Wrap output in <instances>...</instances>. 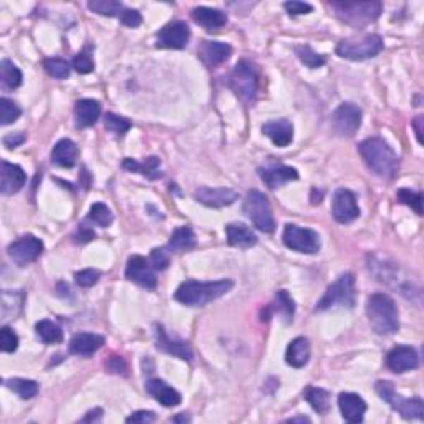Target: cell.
<instances>
[{
  "label": "cell",
  "mask_w": 424,
  "mask_h": 424,
  "mask_svg": "<svg viewBox=\"0 0 424 424\" xmlns=\"http://www.w3.org/2000/svg\"><path fill=\"white\" fill-rule=\"evenodd\" d=\"M192 20L204 28L207 32H216L219 28H223L227 23V15L224 12L218 11V8L209 7H196L191 12Z\"/></svg>",
  "instance_id": "25"
},
{
  "label": "cell",
  "mask_w": 424,
  "mask_h": 424,
  "mask_svg": "<svg viewBox=\"0 0 424 424\" xmlns=\"http://www.w3.org/2000/svg\"><path fill=\"white\" fill-rule=\"evenodd\" d=\"M25 139H27V136L20 131V133L7 135L6 138H4V144H6L8 149H13V148H17V146H20Z\"/></svg>",
  "instance_id": "54"
},
{
  "label": "cell",
  "mask_w": 424,
  "mask_h": 424,
  "mask_svg": "<svg viewBox=\"0 0 424 424\" xmlns=\"http://www.w3.org/2000/svg\"><path fill=\"white\" fill-rule=\"evenodd\" d=\"M290 423H310V418L307 416H297V418H290Z\"/></svg>",
  "instance_id": "58"
},
{
  "label": "cell",
  "mask_w": 424,
  "mask_h": 424,
  "mask_svg": "<svg viewBox=\"0 0 424 424\" xmlns=\"http://www.w3.org/2000/svg\"><path fill=\"white\" fill-rule=\"evenodd\" d=\"M361 110L353 103H342L332 116L333 131L338 136H353L361 126Z\"/></svg>",
  "instance_id": "12"
},
{
  "label": "cell",
  "mask_w": 424,
  "mask_h": 424,
  "mask_svg": "<svg viewBox=\"0 0 424 424\" xmlns=\"http://www.w3.org/2000/svg\"><path fill=\"white\" fill-rule=\"evenodd\" d=\"M154 419H156V414H154L153 411H146V409H139V411L130 414V416L126 418V423L148 424V423H153Z\"/></svg>",
  "instance_id": "52"
},
{
  "label": "cell",
  "mask_w": 424,
  "mask_h": 424,
  "mask_svg": "<svg viewBox=\"0 0 424 424\" xmlns=\"http://www.w3.org/2000/svg\"><path fill=\"white\" fill-rule=\"evenodd\" d=\"M191 28L186 22L176 20L164 25L156 35V46L158 49H174L182 50L189 44Z\"/></svg>",
  "instance_id": "13"
},
{
  "label": "cell",
  "mask_w": 424,
  "mask_h": 424,
  "mask_svg": "<svg viewBox=\"0 0 424 424\" xmlns=\"http://www.w3.org/2000/svg\"><path fill=\"white\" fill-rule=\"evenodd\" d=\"M196 246V235L191 227H179L171 234V239L168 242V249L171 252L182 254L191 251Z\"/></svg>",
  "instance_id": "31"
},
{
  "label": "cell",
  "mask_w": 424,
  "mask_h": 424,
  "mask_svg": "<svg viewBox=\"0 0 424 424\" xmlns=\"http://www.w3.org/2000/svg\"><path fill=\"white\" fill-rule=\"evenodd\" d=\"M37 335L40 337V340L46 343V345H55V343H60L63 340V332L58 325L50 322V320H40L39 323L35 325Z\"/></svg>",
  "instance_id": "35"
},
{
  "label": "cell",
  "mask_w": 424,
  "mask_h": 424,
  "mask_svg": "<svg viewBox=\"0 0 424 424\" xmlns=\"http://www.w3.org/2000/svg\"><path fill=\"white\" fill-rule=\"evenodd\" d=\"M95 237H96L95 230L85 224H80V227L77 229V232H75V235H73L75 242L77 244H88V242H92Z\"/></svg>",
  "instance_id": "51"
},
{
  "label": "cell",
  "mask_w": 424,
  "mask_h": 424,
  "mask_svg": "<svg viewBox=\"0 0 424 424\" xmlns=\"http://www.w3.org/2000/svg\"><path fill=\"white\" fill-rule=\"evenodd\" d=\"M237 192L225 189V187H199L194 192V199L201 204L212 209H220V207L230 206L237 201Z\"/></svg>",
  "instance_id": "18"
},
{
  "label": "cell",
  "mask_w": 424,
  "mask_h": 424,
  "mask_svg": "<svg viewBox=\"0 0 424 424\" xmlns=\"http://www.w3.org/2000/svg\"><path fill=\"white\" fill-rule=\"evenodd\" d=\"M149 262L154 270H166L169 266L168 252L164 251V249H153V251H151Z\"/></svg>",
  "instance_id": "48"
},
{
  "label": "cell",
  "mask_w": 424,
  "mask_h": 424,
  "mask_svg": "<svg viewBox=\"0 0 424 424\" xmlns=\"http://www.w3.org/2000/svg\"><path fill=\"white\" fill-rule=\"evenodd\" d=\"M146 389H148V393L156 399L158 403H161L163 406L166 408L177 406V404L181 403V394H179L174 388H171L166 381L159 378L149 380L148 383H146Z\"/></svg>",
  "instance_id": "24"
},
{
  "label": "cell",
  "mask_w": 424,
  "mask_h": 424,
  "mask_svg": "<svg viewBox=\"0 0 424 424\" xmlns=\"http://www.w3.org/2000/svg\"><path fill=\"white\" fill-rule=\"evenodd\" d=\"M105 128L116 136V138H123L131 128V123L126 118L118 116L115 113H106L105 116Z\"/></svg>",
  "instance_id": "42"
},
{
  "label": "cell",
  "mask_w": 424,
  "mask_h": 424,
  "mask_svg": "<svg viewBox=\"0 0 424 424\" xmlns=\"http://www.w3.org/2000/svg\"><path fill=\"white\" fill-rule=\"evenodd\" d=\"M310 360V342L305 337H297L285 351V361L292 368H304Z\"/></svg>",
  "instance_id": "29"
},
{
  "label": "cell",
  "mask_w": 424,
  "mask_h": 424,
  "mask_svg": "<svg viewBox=\"0 0 424 424\" xmlns=\"http://www.w3.org/2000/svg\"><path fill=\"white\" fill-rule=\"evenodd\" d=\"M282 240L292 251L300 254H317L322 247L320 235L312 229L299 227L295 224H287L282 234Z\"/></svg>",
  "instance_id": "10"
},
{
  "label": "cell",
  "mask_w": 424,
  "mask_h": 424,
  "mask_svg": "<svg viewBox=\"0 0 424 424\" xmlns=\"http://www.w3.org/2000/svg\"><path fill=\"white\" fill-rule=\"evenodd\" d=\"M0 75H2L4 88L15 89L22 85V72L11 60H2V63H0Z\"/></svg>",
  "instance_id": "36"
},
{
  "label": "cell",
  "mask_w": 424,
  "mask_h": 424,
  "mask_svg": "<svg viewBox=\"0 0 424 424\" xmlns=\"http://www.w3.org/2000/svg\"><path fill=\"white\" fill-rule=\"evenodd\" d=\"M304 398L307 399L315 411L320 414H327L330 409V393L323 388H317V386H308L304 391Z\"/></svg>",
  "instance_id": "34"
},
{
  "label": "cell",
  "mask_w": 424,
  "mask_h": 424,
  "mask_svg": "<svg viewBox=\"0 0 424 424\" xmlns=\"http://www.w3.org/2000/svg\"><path fill=\"white\" fill-rule=\"evenodd\" d=\"M397 197L401 204L409 206L414 212H416V214H419V216L423 214V194H419V192H413L409 189H399Z\"/></svg>",
  "instance_id": "44"
},
{
  "label": "cell",
  "mask_w": 424,
  "mask_h": 424,
  "mask_svg": "<svg viewBox=\"0 0 424 424\" xmlns=\"http://www.w3.org/2000/svg\"><path fill=\"white\" fill-rule=\"evenodd\" d=\"M20 115H22V110L15 101L8 100L6 96L0 100V125L7 126L15 123Z\"/></svg>",
  "instance_id": "41"
},
{
  "label": "cell",
  "mask_w": 424,
  "mask_h": 424,
  "mask_svg": "<svg viewBox=\"0 0 424 424\" xmlns=\"http://www.w3.org/2000/svg\"><path fill=\"white\" fill-rule=\"evenodd\" d=\"M376 393L380 398L389 404L394 411L401 414L404 419H423L424 418V403L419 397L404 398L397 393L393 383L389 381H378L375 385Z\"/></svg>",
  "instance_id": "6"
},
{
  "label": "cell",
  "mask_w": 424,
  "mask_h": 424,
  "mask_svg": "<svg viewBox=\"0 0 424 424\" xmlns=\"http://www.w3.org/2000/svg\"><path fill=\"white\" fill-rule=\"evenodd\" d=\"M159 164H161V161H159V158H156V156H151L143 163H138V161H135V159L126 158L123 161V168L128 169V171H131V173H141L143 176L149 177V179H158L163 176L161 173H158Z\"/></svg>",
  "instance_id": "32"
},
{
  "label": "cell",
  "mask_w": 424,
  "mask_h": 424,
  "mask_svg": "<svg viewBox=\"0 0 424 424\" xmlns=\"http://www.w3.org/2000/svg\"><path fill=\"white\" fill-rule=\"evenodd\" d=\"M285 11L290 13V15H305V13H310L313 11V7L307 2H299V0H292V2H285L284 4Z\"/></svg>",
  "instance_id": "49"
},
{
  "label": "cell",
  "mask_w": 424,
  "mask_h": 424,
  "mask_svg": "<svg viewBox=\"0 0 424 424\" xmlns=\"http://www.w3.org/2000/svg\"><path fill=\"white\" fill-rule=\"evenodd\" d=\"M121 23L130 28H136L141 25V22H143V17H141V13L138 11H131V8H125L123 13L120 15Z\"/></svg>",
  "instance_id": "50"
},
{
  "label": "cell",
  "mask_w": 424,
  "mask_h": 424,
  "mask_svg": "<svg viewBox=\"0 0 424 424\" xmlns=\"http://www.w3.org/2000/svg\"><path fill=\"white\" fill-rule=\"evenodd\" d=\"M338 18L353 27H363L375 22L381 13L380 2H330Z\"/></svg>",
  "instance_id": "7"
},
{
  "label": "cell",
  "mask_w": 424,
  "mask_h": 424,
  "mask_svg": "<svg viewBox=\"0 0 424 424\" xmlns=\"http://www.w3.org/2000/svg\"><path fill=\"white\" fill-rule=\"evenodd\" d=\"M25 181L27 174L18 164L2 161V169H0V192L2 194H15L25 186Z\"/></svg>",
  "instance_id": "19"
},
{
  "label": "cell",
  "mask_w": 424,
  "mask_h": 424,
  "mask_svg": "<svg viewBox=\"0 0 424 424\" xmlns=\"http://www.w3.org/2000/svg\"><path fill=\"white\" fill-rule=\"evenodd\" d=\"M0 347L6 353H13L18 348V337L12 328L2 327L0 330Z\"/></svg>",
  "instance_id": "46"
},
{
  "label": "cell",
  "mask_w": 424,
  "mask_h": 424,
  "mask_svg": "<svg viewBox=\"0 0 424 424\" xmlns=\"http://www.w3.org/2000/svg\"><path fill=\"white\" fill-rule=\"evenodd\" d=\"M105 345V337L98 335V333L82 332L77 333L72 340H70V353L77 356H92L100 348Z\"/></svg>",
  "instance_id": "21"
},
{
  "label": "cell",
  "mask_w": 424,
  "mask_h": 424,
  "mask_svg": "<svg viewBox=\"0 0 424 424\" xmlns=\"http://www.w3.org/2000/svg\"><path fill=\"white\" fill-rule=\"evenodd\" d=\"M338 406H340L342 416L348 423H361L366 413V403L360 394L356 393H342L338 397Z\"/></svg>",
  "instance_id": "22"
},
{
  "label": "cell",
  "mask_w": 424,
  "mask_h": 424,
  "mask_svg": "<svg viewBox=\"0 0 424 424\" xmlns=\"http://www.w3.org/2000/svg\"><path fill=\"white\" fill-rule=\"evenodd\" d=\"M191 418L186 416V414H179V416H174L171 419V423H189Z\"/></svg>",
  "instance_id": "57"
},
{
  "label": "cell",
  "mask_w": 424,
  "mask_h": 424,
  "mask_svg": "<svg viewBox=\"0 0 424 424\" xmlns=\"http://www.w3.org/2000/svg\"><path fill=\"white\" fill-rule=\"evenodd\" d=\"M295 54L301 60V63L307 65L308 68H320L327 63V58L315 51L310 45H297Z\"/></svg>",
  "instance_id": "38"
},
{
  "label": "cell",
  "mask_w": 424,
  "mask_h": 424,
  "mask_svg": "<svg viewBox=\"0 0 424 424\" xmlns=\"http://www.w3.org/2000/svg\"><path fill=\"white\" fill-rule=\"evenodd\" d=\"M262 131L279 148H287L292 143V139H294V126L285 118L268 121V123L262 126Z\"/></svg>",
  "instance_id": "23"
},
{
  "label": "cell",
  "mask_w": 424,
  "mask_h": 424,
  "mask_svg": "<svg viewBox=\"0 0 424 424\" xmlns=\"http://www.w3.org/2000/svg\"><path fill=\"white\" fill-rule=\"evenodd\" d=\"M156 347L158 350L181 358V360H186V361L192 360V351L189 345L185 342L171 340V338L166 335V332H164L163 327H156Z\"/></svg>",
  "instance_id": "28"
},
{
  "label": "cell",
  "mask_w": 424,
  "mask_h": 424,
  "mask_svg": "<svg viewBox=\"0 0 424 424\" xmlns=\"http://www.w3.org/2000/svg\"><path fill=\"white\" fill-rule=\"evenodd\" d=\"M275 310L280 313V317L284 318L287 325L292 323L295 313V304L285 290H279L275 294Z\"/></svg>",
  "instance_id": "39"
},
{
  "label": "cell",
  "mask_w": 424,
  "mask_h": 424,
  "mask_svg": "<svg viewBox=\"0 0 424 424\" xmlns=\"http://www.w3.org/2000/svg\"><path fill=\"white\" fill-rule=\"evenodd\" d=\"M385 49L380 35H366L360 40H342L337 45V55L347 60H368L378 56Z\"/></svg>",
  "instance_id": "9"
},
{
  "label": "cell",
  "mask_w": 424,
  "mask_h": 424,
  "mask_svg": "<svg viewBox=\"0 0 424 424\" xmlns=\"http://www.w3.org/2000/svg\"><path fill=\"white\" fill-rule=\"evenodd\" d=\"M258 67L251 60H240L229 75V87L246 105L252 106L258 95Z\"/></svg>",
  "instance_id": "4"
},
{
  "label": "cell",
  "mask_w": 424,
  "mask_h": 424,
  "mask_svg": "<svg viewBox=\"0 0 424 424\" xmlns=\"http://www.w3.org/2000/svg\"><path fill=\"white\" fill-rule=\"evenodd\" d=\"M101 416H103V409L101 408L89 409L87 416L82 418V423H96V421H100Z\"/></svg>",
  "instance_id": "55"
},
{
  "label": "cell",
  "mask_w": 424,
  "mask_h": 424,
  "mask_svg": "<svg viewBox=\"0 0 424 424\" xmlns=\"http://www.w3.org/2000/svg\"><path fill=\"white\" fill-rule=\"evenodd\" d=\"M234 287V282L229 279L216 280V282H197V280H186L177 287L174 299L179 304L187 305V307H204L209 301L218 300L230 292Z\"/></svg>",
  "instance_id": "2"
},
{
  "label": "cell",
  "mask_w": 424,
  "mask_h": 424,
  "mask_svg": "<svg viewBox=\"0 0 424 424\" xmlns=\"http://www.w3.org/2000/svg\"><path fill=\"white\" fill-rule=\"evenodd\" d=\"M106 370L110 371V373H116V375H126V363L121 356H111L110 360L106 363Z\"/></svg>",
  "instance_id": "53"
},
{
  "label": "cell",
  "mask_w": 424,
  "mask_h": 424,
  "mask_svg": "<svg viewBox=\"0 0 424 424\" xmlns=\"http://www.w3.org/2000/svg\"><path fill=\"white\" fill-rule=\"evenodd\" d=\"M366 315H368L371 328L381 337L393 335L399 328L398 308L394 300L386 294H373L366 304Z\"/></svg>",
  "instance_id": "3"
},
{
  "label": "cell",
  "mask_w": 424,
  "mask_h": 424,
  "mask_svg": "<svg viewBox=\"0 0 424 424\" xmlns=\"http://www.w3.org/2000/svg\"><path fill=\"white\" fill-rule=\"evenodd\" d=\"M225 234H227L229 246L239 249H249L257 244L256 234L252 232L251 227H247L242 223H232L225 225Z\"/></svg>",
  "instance_id": "27"
},
{
  "label": "cell",
  "mask_w": 424,
  "mask_h": 424,
  "mask_svg": "<svg viewBox=\"0 0 424 424\" xmlns=\"http://www.w3.org/2000/svg\"><path fill=\"white\" fill-rule=\"evenodd\" d=\"M258 176L268 189H279L287 182L297 181L299 179V173L295 168L285 166V164H270V166L258 168Z\"/></svg>",
  "instance_id": "17"
},
{
  "label": "cell",
  "mask_w": 424,
  "mask_h": 424,
  "mask_svg": "<svg viewBox=\"0 0 424 424\" xmlns=\"http://www.w3.org/2000/svg\"><path fill=\"white\" fill-rule=\"evenodd\" d=\"M78 148L72 139H60L51 149V161L60 168H73L77 163Z\"/></svg>",
  "instance_id": "30"
},
{
  "label": "cell",
  "mask_w": 424,
  "mask_h": 424,
  "mask_svg": "<svg viewBox=\"0 0 424 424\" xmlns=\"http://www.w3.org/2000/svg\"><path fill=\"white\" fill-rule=\"evenodd\" d=\"M418 365L419 356L413 347L398 345L386 355V366L394 373H406V371L416 370Z\"/></svg>",
  "instance_id": "16"
},
{
  "label": "cell",
  "mask_w": 424,
  "mask_h": 424,
  "mask_svg": "<svg viewBox=\"0 0 424 424\" xmlns=\"http://www.w3.org/2000/svg\"><path fill=\"white\" fill-rule=\"evenodd\" d=\"M72 67L75 68V72H78L80 75H88L95 70V62H93L92 55L87 54V51H80L73 58Z\"/></svg>",
  "instance_id": "45"
},
{
  "label": "cell",
  "mask_w": 424,
  "mask_h": 424,
  "mask_svg": "<svg viewBox=\"0 0 424 424\" xmlns=\"http://www.w3.org/2000/svg\"><path fill=\"white\" fill-rule=\"evenodd\" d=\"M88 8L103 17L121 15L125 11L123 4L116 2V0H93V2L88 4Z\"/></svg>",
  "instance_id": "37"
},
{
  "label": "cell",
  "mask_w": 424,
  "mask_h": 424,
  "mask_svg": "<svg viewBox=\"0 0 424 424\" xmlns=\"http://www.w3.org/2000/svg\"><path fill=\"white\" fill-rule=\"evenodd\" d=\"M355 275L347 272L338 277L332 285L328 287L322 299L318 300L317 312H325V310L335 308V307H347L351 308L355 305Z\"/></svg>",
  "instance_id": "5"
},
{
  "label": "cell",
  "mask_w": 424,
  "mask_h": 424,
  "mask_svg": "<svg viewBox=\"0 0 424 424\" xmlns=\"http://www.w3.org/2000/svg\"><path fill=\"white\" fill-rule=\"evenodd\" d=\"M101 115L100 103L95 100H80L75 105V123L77 128H89L98 121V118Z\"/></svg>",
  "instance_id": "26"
},
{
  "label": "cell",
  "mask_w": 424,
  "mask_h": 424,
  "mask_svg": "<svg viewBox=\"0 0 424 424\" xmlns=\"http://www.w3.org/2000/svg\"><path fill=\"white\" fill-rule=\"evenodd\" d=\"M44 68L46 70V73L50 77H54L56 80H65L70 77V63L63 58H45L44 60Z\"/></svg>",
  "instance_id": "43"
},
{
  "label": "cell",
  "mask_w": 424,
  "mask_h": 424,
  "mask_svg": "<svg viewBox=\"0 0 424 424\" xmlns=\"http://www.w3.org/2000/svg\"><path fill=\"white\" fill-rule=\"evenodd\" d=\"M4 385L13 393L18 394L22 399H32L39 394V383L34 380H25V378H11L4 381Z\"/></svg>",
  "instance_id": "33"
},
{
  "label": "cell",
  "mask_w": 424,
  "mask_h": 424,
  "mask_svg": "<svg viewBox=\"0 0 424 424\" xmlns=\"http://www.w3.org/2000/svg\"><path fill=\"white\" fill-rule=\"evenodd\" d=\"M88 220H92L95 225H100V227H108V225L113 223V212L106 204L96 202V204L89 207Z\"/></svg>",
  "instance_id": "40"
},
{
  "label": "cell",
  "mask_w": 424,
  "mask_h": 424,
  "mask_svg": "<svg viewBox=\"0 0 424 424\" xmlns=\"http://www.w3.org/2000/svg\"><path fill=\"white\" fill-rule=\"evenodd\" d=\"M244 212L252 220V224L258 230H262V232L272 234L275 230V219L274 212H272V206L268 202L267 196L262 194L261 191L252 189L247 192L246 199H244Z\"/></svg>",
  "instance_id": "8"
},
{
  "label": "cell",
  "mask_w": 424,
  "mask_h": 424,
  "mask_svg": "<svg viewBox=\"0 0 424 424\" xmlns=\"http://www.w3.org/2000/svg\"><path fill=\"white\" fill-rule=\"evenodd\" d=\"M333 218L340 224H350L360 216L356 196L350 189H338L333 196Z\"/></svg>",
  "instance_id": "15"
},
{
  "label": "cell",
  "mask_w": 424,
  "mask_h": 424,
  "mask_svg": "<svg viewBox=\"0 0 424 424\" xmlns=\"http://www.w3.org/2000/svg\"><path fill=\"white\" fill-rule=\"evenodd\" d=\"M98 280H100V272L93 270V268H85V270L75 274V282H77L80 287H85V289L93 287Z\"/></svg>",
  "instance_id": "47"
},
{
  "label": "cell",
  "mask_w": 424,
  "mask_h": 424,
  "mask_svg": "<svg viewBox=\"0 0 424 424\" xmlns=\"http://www.w3.org/2000/svg\"><path fill=\"white\" fill-rule=\"evenodd\" d=\"M421 123H423V116H418L416 120L413 121V126H414V130H416V136H418V141L419 143H421V133H423V128H421Z\"/></svg>",
  "instance_id": "56"
},
{
  "label": "cell",
  "mask_w": 424,
  "mask_h": 424,
  "mask_svg": "<svg viewBox=\"0 0 424 424\" xmlns=\"http://www.w3.org/2000/svg\"><path fill=\"white\" fill-rule=\"evenodd\" d=\"M230 55H232V46L227 44H220V42L207 40L199 46V58L209 68H216L220 63L227 62Z\"/></svg>",
  "instance_id": "20"
},
{
  "label": "cell",
  "mask_w": 424,
  "mask_h": 424,
  "mask_svg": "<svg viewBox=\"0 0 424 424\" xmlns=\"http://www.w3.org/2000/svg\"><path fill=\"white\" fill-rule=\"evenodd\" d=\"M42 252H44V242L32 234L22 235L20 239L13 240L11 246L7 247L8 257L18 267L30 266L32 262H35L42 256Z\"/></svg>",
  "instance_id": "11"
},
{
  "label": "cell",
  "mask_w": 424,
  "mask_h": 424,
  "mask_svg": "<svg viewBox=\"0 0 424 424\" xmlns=\"http://www.w3.org/2000/svg\"><path fill=\"white\" fill-rule=\"evenodd\" d=\"M360 154L376 176L383 179H394L399 171V158L394 149L381 138H368L361 141Z\"/></svg>",
  "instance_id": "1"
},
{
  "label": "cell",
  "mask_w": 424,
  "mask_h": 424,
  "mask_svg": "<svg viewBox=\"0 0 424 424\" xmlns=\"http://www.w3.org/2000/svg\"><path fill=\"white\" fill-rule=\"evenodd\" d=\"M126 279L135 282L139 287L148 290H154L156 289V275H154L153 266L151 262L146 261L144 257L141 256H133L128 258V263H126Z\"/></svg>",
  "instance_id": "14"
}]
</instances>
